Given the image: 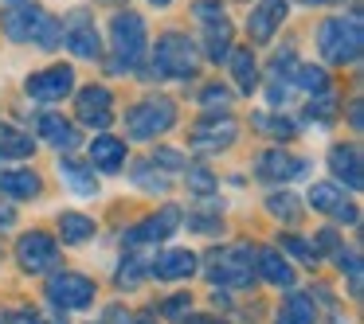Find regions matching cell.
<instances>
[{
	"mask_svg": "<svg viewBox=\"0 0 364 324\" xmlns=\"http://www.w3.org/2000/svg\"><path fill=\"white\" fill-rule=\"evenodd\" d=\"M4 35L12 43H36L43 51H55L63 43V24L51 12L36 9V4H24V9L4 12Z\"/></svg>",
	"mask_w": 364,
	"mask_h": 324,
	"instance_id": "1",
	"label": "cell"
},
{
	"mask_svg": "<svg viewBox=\"0 0 364 324\" xmlns=\"http://www.w3.org/2000/svg\"><path fill=\"white\" fill-rule=\"evenodd\" d=\"M360 43H364L360 16H348V20L333 16V20H325V24L317 28V48H321L325 63H337V67L356 63V59H360Z\"/></svg>",
	"mask_w": 364,
	"mask_h": 324,
	"instance_id": "2",
	"label": "cell"
},
{
	"mask_svg": "<svg viewBox=\"0 0 364 324\" xmlns=\"http://www.w3.org/2000/svg\"><path fill=\"white\" fill-rule=\"evenodd\" d=\"M110 43H114V71H134L145 59V43H149V32H145V20L137 12H118L110 20Z\"/></svg>",
	"mask_w": 364,
	"mask_h": 324,
	"instance_id": "3",
	"label": "cell"
},
{
	"mask_svg": "<svg viewBox=\"0 0 364 324\" xmlns=\"http://www.w3.org/2000/svg\"><path fill=\"white\" fill-rule=\"evenodd\" d=\"M255 246L235 242V246H223V250L212 254L208 262V281L215 285H231V289H247L255 281Z\"/></svg>",
	"mask_w": 364,
	"mask_h": 324,
	"instance_id": "4",
	"label": "cell"
},
{
	"mask_svg": "<svg viewBox=\"0 0 364 324\" xmlns=\"http://www.w3.org/2000/svg\"><path fill=\"white\" fill-rule=\"evenodd\" d=\"M153 71L161 79H188L196 74V48H192L188 35L168 32L157 40V51H153Z\"/></svg>",
	"mask_w": 364,
	"mask_h": 324,
	"instance_id": "5",
	"label": "cell"
},
{
	"mask_svg": "<svg viewBox=\"0 0 364 324\" xmlns=\"http://www.w3.org/2000/svg\"><path fill=\"white\" fill-rule=\"evenodd\" d=\"M173 121H176V106L168 98H149V102H137L126 113V133L134 141H153L165 129H173Z\"/></svg>",
	"mask_w": 364,
	"mask_h": 324,
	"instance_id": "6",
	"label": "cell"
},
{
	"mask_svg": "<svg viewBox=\"0 0 364 324\" xmlns=\"http://www.w3.org/2000/svg\"><path fill=\"white\" fill-rule=\"evenodd\" d=\"M63 43L71 48L75 59H98L102 55V43H98V28H95V16L90 12H71L63 24Z\"/></svg>",
	"mask_w": 364,
	"mask_h": 324,
	"instance_id": "7",
	"label": "cell"
},
{
	"mask_svg": "<svg viewBox=\"0 0 364 324\" xmlns=\"http://www.w3.org/2000/svg\"><path fill=\"white\" fill-rule=\"evenodd\" d=\"M28 98H36V102H63L67 94L75 90V71L71 67H48V71L32 74V79L24 82Z\"/></svg>",
	"mask_w": 364,
	"mask_h": 324,
	"instance_id": "8",
	"label": "cell"
},
{
	"mask_svg": "<svg viewBox=\"0 0 364 324\" xmlns=\"http://www.w3.org/2000/svg\"><path fill=\"white\" fill-rule=\"evenodd\" d=\"M16 258L24 269H32V274H48L51 266L59 262V246L51 235H40V230H32V235H24L16 242Z\"/></svg>",
	"mask_w": 364,
	"mask_h": 324,
	"instance_id": "9",
	"label": "cell"
},
{
	"mask_svg": "<svg viewBox=\"0 0 364 324\" xmlns=\"http://www.w3.org/2000/svg\"><path fill=\"white\" fill-rule=\"evenodd\" d=\"M48 297L59 308H87L95 301V281L82 274H55L48 285Z\"/></svg>",
	"mask_w": 364,
	"mask_h": 324,
	"instance_id": "10",
	"label": "cell"
},
{
	"mask_svg": "<svg viewBox=\"0 0 364 324\" xmlns=\"http://www.w3.org/2000/svg\"><path fill=\"white\" fill-rule=\"evenodd\" d=\"M286 0H259L251 9V16H247V32H251V40L255 43H270L274 40V32H278V24L286 20Z\"/></svg>",
	"mask_w": 364,
	"mask_h": 324,
	"instance_id": "11",
	"label": "cell"
},
{
	"mask_svg": "<svg viewBox=\"0 0 364 324\" xmlns=\"http://www.w3.org/2000/svg\"><path fill=\"white\" fill-rule=\"evenodd\" d=\"M176 227H181V211H176V207H165L161 215H149V219L137 223V227L126 235V246H149V242H161V238L176 235Z\"/></svg>",
	"mask_w": 364,
	"mask_h": 324,
	"instance_id": "12",
	"label": "cell"
},
{
	"mask_svg": "<svg viewBox=\"0 0 364 324\" xmlns=\"http://www.w3.org/2000/svg\"><path fill=\"white\" fill-rule=\"evenodd\" d=\"M114 94L106 86H82L79 90V121L82 125H95V129H106L110 125V118H114Z\"/></svg>",
	"mask_w": 364,
	"mask_h": 324,
	"instance_id": "13",
	"label": "cell"
},
{
	"mask_svg": "<svg viewBox=\"0 0 364 324\" xmlns=\"http://www.w3.org/2000/svg\"><path fill=\"white\" fill-rule=\"evenodd\" d=\"M309 207H314V211L333 215V219H341V223H356V219H360L356 207L345 199V191H337L333 184H314V188H309Z\"/></svg>",
	"mask_w": 364,
	"mask_h": 324,
	"instance_id": "14",
	"label": "cell"
},
{
	"mask_svg": "<svg viewBox=\"0 0 364 324\" xmlns=\"http://www.w3.org/2000/svg\"><path fill=\"white\" fill-rule=\"evenodd\" d=\"M235 133H239V125L231 118H223V121H200V125L192 129V149H200V152L228 149V145L235 141Z\"/></svg>",
	"mask_w": 364,
	"mask_h": 324,
	"instance_id": "15",
	"label": "cell"
},
{
	"mask_svg": "<svg viewBox=\"0 0 364 324\" xmlns=\"http://www.w3.org/2000/svg\"><path fill=\"white\" fill-rule=\"evenodd\" d=\"M306 160L301 157H290V152L282 149H270L259 157V176L262 180H298V176H306Z\"/></svg>",
	"mask_w": 364,
	"mask_h": 324,
	"instance_id": "16",
	"label": "cell"
},
{
	"mask_svg": "<svg viewBox=\"0 0 364 324\" xmlns=\"http://www.w3.org/2000/svg\"><path fill=\"white\" fill-rule=\"evenodd\" d=\"M329 168L337 180H345L353 191H360L364 176H360V149L356 145H333L329 149Z\"/></svg>",
	"mask_w": 364,
	"mask_h": 324,
	"instance_id": "17",
	"label": "cell"
},
{
	"mask_svg": "<svg viewBox=\"0 0 364 324\" xmlns=\"http://www.w3.org/2000/svg\"><path fill=\"white\" fill-rule=\"evenodd\" d=\"M122 164H126V141L122 137H95L90 141V168H98V172H122Z\"/></svg>",
	"mask_w": 364,
	"mask_h": 324,
	"instance_id": "18",
	"label": "cell"
},
{
	"mask_svg": "<svg viewBox=\"0 0 364 324\" xmlns=\"http://www.w3.org/2000/svg\"><path fill=\"white\" fill-rule=\"evenodd\" d=\"M149 274L161 277V281H181V277H192V274H196V254L168 250V254H161V258L149 266Z\"/></svg>",
	"mask_w": 364,
	"mask_h": 324,
	"instance_id": "19",
	"label": "cell"
},
{
	"mask_svg": "<svg viewBox=\"0 0 364 324\" xmlns=\"http://www.w3.org/2000/svg\"><path fill=\"white\" fill-rule=\"evenodd\" d=\"M40 176L32 172V168H12V172H0V191L9 199H32L40 196Z\"/></svg>",
	"mask_w": 364,
	"mask_h": 324,
	"instance_id": "20",
	"label": "cell"
},
{
	"mask_svg": "<svg viewBox=\"0 0 364 324\" xmlns=\"http://www.w3.org/2000/svg\"><path fill=\"white\" fill-rule=\"evenodd\" d=\"M204 48H208V59H212V63H220V59L231 55V20L228 16L204 24Z\"/></svg>",
	"mask_w": 364,
	"mask_h": 324,
	"instance_id": "21",
	"label": "cell"
},
{
	"mask_svg": "<svg viewBox=\"0 0 364 324\" xmlns=\"http://www.w3.org/2000/svg\"><path fill=\"white\" fill-rule=\"evenodd\" d=\"M40 137H48L55 149H75L79 145V129L67 118H59V113H43L40 118Z\"/></svg>",
	"mask_w": 364,
	"mask_h": 324,
	"instance_id": "22",
	"label": "cell"
},
{
	"mask_svg": "<svg viewBox=\"0 0 364 324\" xmlns=\"http://www.w3.org/2000/svg\"><path fill=\"white\" fill-rule=\"evenodd\" d=\"M255 269H259L270 285H294L290 262H286L282 254H274V250H259V254H255Z\"/></svg>",
	"mask_w": 364,
	"mask_h": 324,
	"instance_id": "23",
	"label": "cell"
},
{
	"mask_svg": "<svg viewBox=\"0 0 364 324\" xmlns=\"http://www.w3.org/2000/svg\"><path fill=\"white\" fill-rule=\"evenodd\" d=\"M59 176H63L67 188L79 191V196H95V191H98V176H95V168L79 164V160H63V164H59Z\"/></svg>",
	"mask_w": 364,
	"mask_h": 324,
	"instance_id": "24",
	"label": "cell"
},
{
	"mask_svg": "<svg viewBox=\"0 0 364 324\" xmlns=\"http://www.w3.org/2000/svg\"><path fill=\"white\" fill-rule=\"evenodd\" d=\"M231 74H235V86L243 90V94H251L255 86H259V67H255V55L247 48H235L231 51Z\"/></svg>",
	"mask_w": 364,
	"mask_h": 324,
	"instance_id": "25",
	"label": "cell"
},
{
	"mask_svg": "<svg viewBox=\"0 0 364 324\" xmlns=\"http://www.w3.org/2000/svg\"><path fill=\"white\" fill-rule=\"evenodd\" d=\"M317 313H314V301L306 293H290L278 308V324H314Z\"/></svg>",
	"mask_w": 364,
	"mask_h": 324,
	"instance_id": "26",
	"label": "cell"
},
{
	"mask_svg": "<svg viewBox=\"0 0 364 324\" xmlns=\"http://www.w3.org/2000/svg\"><path fill=\"white\" fill-rule=\"evenodd\" d=\"M36 152V141L16 129H0V160H24Z\"/></svg>",
	"mask_w": 364,
	"mask_h": 324,
	"instance_id": "27",
	"label": "cell"
},
{
	"mask_svg": "<svg viewBox=\"0 0 364 324\" xmlns=\"http://www.w3.org/2000/svg\"><path fill=\"white\" fill-rule=\"evenodd\" d=\"M59 230H63V242H87L90 235H95V223L87 219V215H79V211H63L59 215Z\"/></svg>",
	"mask_w": 364,
	"mask_h": 324,
	"instance_id": "28",
	"label": "cell"
},
{
	"mask_svg": "<svg viewBox=\"0 0 364 324\" xmlns=\"http://www.w3.org/2000/svg\"><path fill=\"white\" fill-rule=\"evenodd\" d=\"M134 184H137V188H145V191H153V196H165V191H168V176H161L153 164L134 168Z\"/></svg>",
	"mask_w": 364,
	"mask_h": 324,
	"instance_id": "29",
	"label": "cell"
},
{
	"mask_svg": "<svg viewBox=\"0 0 364 324\" xmlns=\"http://www.w3.org/2000/svg\"><path fill=\"white\" fill-rule=\"evenodd\" d=\"M290 79L298 82L301 90H314V94H325V86H329V79H325L321 67H294Z\"/></svg>",
	"mask_w": 364,
	"mask_h": 324,
	"instance_id": "30",
	"label": "cell"
},
{
	"mask_svg": "<svg viewBox=\"0 0 364 324\" xmlns=\"http://www.w3.org/2000/svg\"><path fill=\"white\" fill-rule=\"evenodd\" d=\"M267 211H270V215H278V219H286V223H298L301 207L294 203V196H290V191H274V196L267 199Z\"/></svg>",
	"mask_w": 364,
	"mask_h": 324,
	"instance_id": "31",
	"label": "cell"
},
{
	"mask_svg": "<svg viewBox=\"0 0 364 324\" xmlns=\"http://www.w3.org/2000/svg\"><path fill=\"white\" fill-rule=\"evenodd\" d=\"M200 102H204V110H208V113H228V106H231V90H228V86H220V82H212V86L200 90Z\"/></svg>",
	"mask_w": 364,
	"mask_h": 324,
	"instance_id": "32",
	"label": "cell"
},
{
	"mask_svg": "<svg viewBox=\"0 0 364 324\" xmlns=\"http://www.w3.org/2000/svg\"><path fill=\"white\" fill-rule=\"evenodd\" d=\"M255 129H262V133H274V137H294V121L286 118H270V113H255Z\"/></svg>",
	"mask_w": 364,
	"mask_h": 324,
	"instance_id": "33",
	"label": "cell"
},
{
	"mask_svg": "<svg viewBox=\"0 0 364 324\" xmlns=\"http://www.w3.org/2000/svg\"><path fill=\"white\" fill-rule=\"evenodd\" d=\"M141 277H145V262H141V258H122V266H118V285L134 289Z\"/></svg>",
	"mask_w": 364,
	"mask_h": 324,
	"instance_id": "34",
	"label": "cell"
},
{
	"mask_svg": "<svg viewBox=\"0 0 364 324\" xmlns=\"http://www.w3.org/2000/svg\"><path fill=\"white\" fill-rule=\"evenodd\" d=\"M188 188L196 191V196H212V191H215V176L208 172V168H188Z\"/></svg>",
	"mask_w": 364,
	"mask_h": 324,
	"instance_id": "35",
	"label": "cell"
},
{
	"mask_svg": "<svg viewBox=\"0 0 364 324\" xmlns=\"http://www.w3.org/2000/svg\"><path fill=\"white\" fill-rule=\"evenodd\" d=\"M188 293H181V297H173V301H165V305H161V316H165V320H181L184 313H188Z\"/></svg>",
	"mask_w": 364,
	"mask_h": 324,
	"instance_id": "36",
	"label": "cell"
},
{
	"mask_svg": "<svg viewBox=\"0 0 364 324\" xmlns=\"http://www.w3.org/2000/svg\"><path fill=\"white\" fill-rule=\"evenodd\" d=\"M282 246H286L290 254H298L301 262H317V246L301 242V238H290V235H286V238H282Z\"/></svg>",
	"mask_w": 364,
	"mask_h": 324,
	"instance_id": "37",
	"label": "cell"
},
{
	"mask_svg": "<svg viewBox=\"0 0 364 324\" xmlns=\"http://www.w3.org/2000/svg\"><path fill=\"white\" fill-rule=\"evenodd\" d=\"M341 269H348L353 289H360V262H356V250H341Z\"/></svg>",
	"mask_w": 364,
	"mask_h": 324,
	"instance_id": "38",
	"label": "cell"
},
{
	"mask_svg": "<svg viewBox=\"0 0 364 324\" xmlns=\"http://www.w3.org/2000/svg\"><path fill=\"white\" fill-rule=\"evenodd\" d=\"M333 106H337V102H333L329 94H321L317 102H309V118H317V121H329V118H333Z\"/></svg>",
	"mask_w": 364,
	"mask_h": 324,
	"instance_id": "39",
	"label": "cell"
},
{
	"mask_svg": "<svg viewBox=\"0 0 364 324\" xmlns=\"http://www.w3.org/2000/svg\"><path fill=\"white\" fill-rule=\"evenodd\" d=\"M153 164H168V172H176V168H184V157H181V152H173V149H157Z\"/></svg>",
	"mask_w": 364,
	"mask_h": 324,
	"instance_id": "40",
	"label": "cell"
},
{
	"mask_svg": "<svg viewBox=\"0 0 364 324\" xmlns=\"http://www.w3.org/2000/svg\"><path fill=\"white\" fill-rule=\"evenodd\" d=\"M95 324H129V313H126L122 305H110V308H106V313L98 316Z\"/></svg>",
	"mask_w": 364,
	"mask_h": 324,
	"instance_id": "41",
	"label": "cell"
},
{
	"mask_svg": "<svg viewBox=\"0 0 364 324\" xmlns=\"http://www.w3.org/2000/svg\"><path fill=\"white\" fill-rule=\"evenodd\" d=\"M12 320H16V324H43L40 316L32 313V308H20V313H12Z\"/></svg>",
	"mask_w": 364,
	"mask_h": 324,
	"instance_id": "42",
	"label": "cell"
},
{
	"mask_svg": "<svg viewBox=\"0 0 364 324\" xmlns=\"http://www.w3.org/2000/svg\"><path fill=\"white\" fill-rule=\"evenodd\" d=\"M16 223V211L12 207H0V227H12Z\"/></svg>",
	"mask_w": 364,
	"mask_h": 324,
	"instance_id": "43",
	"label": "cell"
},
{
	"mask_svg": "<svg viewBox=\"0 0 364 324\" xmlns=\"http://www.w3.org/2000/svg\"><path fill=\"white\" fill-rule=\"evenodd\" d=\"M188 324H223V320H212V316H200V320H188Z\"/></svg>",
	"mask_w": 364,
	"mask_h": 324,
	"instance_id": "44",
	"label": "cell"
},
{
	"mask_svg": "<svg viewBox=\"0 0 364 324\" xmlns=\"http://www.w3.org/2000/svg\"><path fill=\"white\" fill-rule=\"evenodd\" d=\"M149 4H168V0H149Z\"/></svg>",
	"mask_w": 364,
	"mask_h": 324,
	"instance_id": "45",
	"label": "cell"
},
{
	"mask_svg": "<svg viewBox=\"0 0 364 324\" xmlns=\"http://www.w3.org/2000/svg\"><path fill=\"white\" fill-rule=\"evenodd\" d=\"M306 4H321V0H306Z\"/></svg>",
	"mask_w": 364,
	"mask_h": 324,
	"instance_id": "46",
	"label": "cell"
},
{
	"mask_svg": "<svg viewBox=\"0 0 364 324\" xmlns=\"http://www.w3.org/2000/svg\"><path fill=\"white\" fill-rule=\"evenodd\" d=\"M141 324H149V320H141Z\"/></svg>",
	"mask_w": 364,
	"mask_h": 324,
	"instance_id": "47",
	"label": "cell"
}]
</instances>
